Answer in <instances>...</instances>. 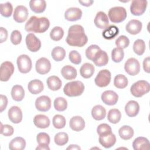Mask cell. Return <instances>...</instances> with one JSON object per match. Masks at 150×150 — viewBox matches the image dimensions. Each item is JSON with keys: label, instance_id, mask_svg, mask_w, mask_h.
Masks as SVG:
<instances>
[{"label": "cell", "instance_id": "1", "mask_svg": "<svg viewBox=\"0 0 150 150\" xmlns=\"http://www.w3.org/2000/svg\"><path fill=\"white\" fill-rule=\"evenodd\" d=\"M66 41L67 43L71 46L82 47L88 41V38L84 33V28L80 25L71 26L68 30V35Z\"/></svg>", "mask_w": 150, "mask_h": 150}, {"label": "cell", "instance_id": "2", "mask_svg": "<svg viewBox=\"0 0 150 150\" xmlns=\"http://www.w3.org/2000/svg\"><path fill=\"white\" fill-rule=\"evenodd\" d=\"M50 22L47 18L31 16L25 24V29L27 32L33 33H44L49 28Z\"/></svg>", "mask_w": 150, "mask_h": 150}, {"label": "cell", "instance_id": "3", "mask_svg": "<svg viewBox=\"0 0 150 150\" xmlns=\"http://www.w3.org/2000/svg\"><path fill=\"white\" fill-rule=\"evenodd\" d=\"M84 85L80 81H73L67 83L63 88L64 93L68 97H77L82 94Z\"/></svg>", "mask_w": 150, "mask_h": 150}, {"label": "cell", "instance_id": "4", "mask_svg": "<svg viewBox=\"0 0 150 150\" xmlns=\"http://www.w3.org/2000/svg\"><path fill=\"white\" fill-rule=\"evenodd\" d=\"M150 90L149 83L145 80H139L134 83L130 88L132 95L135 97H141Z\"/></svg>", "mask_w": 150, "mask_h": 150}, {"label": "cell", "instance_id": "5", "mask_svg": "<svg viewBox=\"0 0 150 150\" xmlns=\"http://www.w3.org/2000/svg\"><path fill=\"white\" fill-rule=\"evenodd\" d=\"M108 15L111 22L113 23H120L127 18L126 9L122 6H115L110 9Z\"/></svg>", "mask_w": 150, "mask_h": 150}, {"label": "cell", "instance_id": "6", "mask_svg": "<svg viewBox=\"0 0 150 150\" xmlns=\"http://www.w3.org/2000/svg\"><path fill=\"white\" fill-rule=\"evenodd\" d=\"M19 71L22 73H28L32 69V60L26 54H21L16 60Z\"/></svg>", "mask_w": 150, "mask_h": 150}, {"label": "cell", "instance_id": "7", "mask_svg": "<svg viewBox=\"0 0 150 150\" xmlns=\"http://www.w3.org/2000/svg\"><path fill=\"white\" fill-rule=\"evenodd\" d=\"M111 77V74L109 70L107 69L101 70L98 73L94 79L95 84L99 87H105L110 84Z\"/></svg>", "mask_w": 150, "mask_h": 150}, {"label": "cell", "instance_id": "8", "mask_svg": "<svg viewBox=\"0 0 150 150\" xmlns=\"http://www.w3.org/2000/svg\"><path fill=\"white\" fill-rule=\"evenodd\" d=\"M14 66L11 62L5 61L1 65L0 80L1 81H7L14 72Z\"/></svg>", "mask_w": 150, "mask_h": 150}, {"label": "cell", "instance_id": "9", "mask_svg": "<svg viewBox=\"0 0 150 150\" xmlns=\"http://www.w3.org/2000/svg\"><path fill=\"white\" fill-rule=\"evenodd\" d=\"M148 2L146 0H133L130 5V11L134 16H140L146 11Z\"/></svg>", "mask_w": 150, "mask_h": 150}, {"label": "cell", "instance_id": "10", "mask_svg": "<svg viewBox=\"0 0 150 150\" xmlns=\"http://www.w3.org/2000/svg\"><path fill=\"white\" fill-rule=\"evenodd\" d=\"M125 71L130 76H135L139 73L140 64L139 61L134 57L128 59L124 64Z\"/></svg>", "mask_w": 150, "mask_h": 150}, {"label": "cell", "instance_id": "11", "mask_svg": "<svg viewBox=\"0 0 150 150\" xmlns=\"http://www.w3.org/2000/svg\"><path fill=\"white\" fill-rule=\"evenodd\" d=\"M26 45L27 48L32 52H38L41 47L40 40L32 33H28L26 36Z\"/></svg>", "mask_w": 150, "mask_h": 150}, {"label": "cell", "instance_id": "12", "mask_svg": "<svg viewBox=\"0 0 150 150\" xmlns=\"http://www.w3.org/2000/svg\"><path fill=\"white\" fill-rule=\"evenodd\" d=\"M29 12L28 8L23 5L17 6L13 14V19L18 23L24 22L28 18Z\"/></svg>", "mask_w": 150, "mask_h": 150}, {"label": "cell", "instance_id": "13", "mask_svg": "<svg viewBox=\"0 0 150 150\" xmlns=\"http://www.w3.org/2000/svg\"><path fill=\"white\" fill-rule=\"evenodd\" d=\"M35 107L39 111H47L51 107V100L47 96H40L35 101Z\"/></svg>", "mask_w": 150, "mask_h": 150}, {"label": "cell", "instance_id": "14", "mask_svg": "<svg viewBox=\"0 0 150 150\" xmlns=\"http://www.w3.org/2000/svg\"><path fill=\"white\" fill-rule=\"evenodd\" d=\"M35 69L36 71L40 74H47L51 69L50 62L47 58L41 57L36 61Z\"/></svg>", "mask_w": 150, "mask_h": 150}, {"label": "cell", "instance_id": "15", "mask_svg": "<svg viewBox=\"0 0 150 150\" xmlns=\"http://www.w3.org/2000/svg\"><path fill=\"white\" fill-rule=\"evenodd\" d=\"M101 98L105 104L113 105L117 103L118 100V96L112 90H106L102 93Z\"/></svg>", "mask_w": 150, "mask_h": 150}, {"label": "cell", "instance_id": "16", "mask_svg": "<svg viewBox=\"0 0 150 150\" xmlns=\"http://www.w3.org/2000/svg\"><path fill=\"white\" fill-rule=\"evenodd\" d=\"M8 115L9 120L14 124H18L22 120V110L18 106L11 107L8 110Z\"/></svg>", "mask_w": 150, "mask_h": 150}, {"label": "cell", "instance_id": "17", "mask_svg": "<svg viewBox=\"0 0 150 150\" xmlns=\"http://www.w3.org/2000/svg\"><path fill=\"white\" fill-rule=\"evenodd\" d=\"M95 25L101 29H105L109 25V21L106 13L103 11L97 13L94 19Z\"/></svg>", "mask_w": 150, "mask_h": 150}, {"label": "cell", "instance_id": "18", "mask_svg": "<svg viewBox=\"0 0 150 150\" xmlns=\"http://www.w3.org/2000/svg\"><path fill=\"white\" fill-rule=\"evenodd\" d=\"M82 11L79 8L72 7L68 8L64 13V18L69 21H76L81 19Z\"/></svg>", "mask_w": 150, "mask_h": 150}, {"label": "cell", "instance_id": "19", "mask_svg": "<svg viewBox=\"0 0 150 150\" xmlns=\"http://www.w3.org/2000/svg\"><path fill=\"white\" fill-rule=\"evenodd\" d=\"M142 28V24L141 21L137 19L129 21L125 26L127 32L131 35H137L139 33Z\"/></svg>", "mask_w": 150, "mask_h": 150}, {"label": "cell", "instance_id": "20", "mask_svg": "<svg viewBox=\"0 0 150 150\" xmlns=\"http://www.w3.org/2000/svg\"><path fill=\"white\" fill-rule=\"evenodd\" d=\"M100 144L105 148H110L114 145L116 142V137L112 132L100 136L98 139Z\"/></svg>", "mask_w": 150, "mask_h": 150}, {"label": "cell", "instance_id": "21", "mask_svg": "<svg viewBox=\"0 0 150 150\" xmlns=\"http://www.w3.org/2000/svg\"><path fill=\"white\" fill-rule=\"evenodd\" d=\"M139 111V105L136 101L130 100L125 106V111L129 117H134L138 115Z\"/></svg>", "mask_w": 150, "mask_h": 150}, {"label": "cell", "instance_id": "22", "mask_svg": "<svg viewBox=\"0 0 150 150\" xmlns=\"http://www.w3.org/2000/svg\"><path fill=\"white\" fill-rule=\"evenodd\" d=\"M69 125L71 129L79 132L82 131L85 127V121L80 116L73 117L69 122Z\"/></svg>", "mask_w": 150, "mask_h": 150}, {"label": "cell", "instance_id": "23", "mask_svg": "<svg viewBox=\"0 0 150 150\" xmlns=\"http://www.w3.org/2000/svg\"><path fill=\"white\" fill-rule=\"evenodd\" d=\"M149 141L144 137H139L134 139L132 147L134 150H146L149 149Z\"/></svg>", "mask_w": 150, "mask_h": 150}, {"label": "cell", "instance_id": "24", "mask_svg": "<svg viewBox=\"0 0 150 150\" xmlns=\"http://www.w3.org/2000/svg\"><path fill=\"white\" fill-rule=\"evenodd\" d=\"M93 62L98 67L104 66L108 62V56L105 51L100 49L96 53Z\"/></svg>", "mask_w": 150, "mask_h": 150}, {"label": "cell", "instance_id": "25", "mask_svg": "<svg viewBox=\"0 0 150 150\" xmlns=\"http://www.w3.org/2000/svg\"><path fill=\"white\" fill-rule=\"evenodd\" d=\"M28 88L29 92L33 94H38L41 93L44 88V86L40 80H32L28 83Z\"/></svg>", "mask_w": 150, "mask_h": 150}, {"label": "cell", "instance_id": "26", "mask_svg": "<svg viewBox=\"0 0 150 150\" xmlns=\"http://www.w3.org/2000/svg\"><path fill=\"white\" fill-rule=\"evenodd\" d=\"M33 123L36 127L39 128H46L49 127L50 121L49 118L45 115L38 114L35 116Z\"/></svg>", "mask_w": 150, "mask_h": 150}, {"label": "cell", "instance_id": "27", "mask_svg": "<svg viewBox=\"0 0 150 150\" xmlns=\"http://www.w3.org/2000/svg\"><path fill=\"white\" fill-rule=\"evenodd\" d=\"M29 6L33 12L40 13L45 11L46 2L44 0H31L29 2Z\"/></svg>", "mask_w": 150, "mask_h": 150}, {"label": "cell", "instance_id": "28", "mask_svg": "<svg viewBox=\"0 0 150 150\" xmlns=\"http://www.w3.org/2000/svg\"><path fill=\"white\" fill-rule=\"evenodd\" d=\"M61 74L66 80H68L76 79L77 74L76 69L70 65H66L63 67L61 70Z\"/></svg>", "mask_w": 150, "mask_h": 150}, {"label": "cell", "instance_id": "29", "mask_svg": "<svg viewBox=\"0 0 150 150\" xmlns=\"http://www.w3.org/2000/svg\"><path fill=\"white\" fill-rule=\"evenodd\" d=\"M26 146V141L22 137H18L12 139L9 144L11 150H22Z\"/></svg>", "mask_w": 150, "mask_h": 150}, {"label": "cell", "instance_id": "30", "mask_svg": "<svg viewBox=\"0 0 150 150\" xmlns=\"http://www.w3.org/2000/svg\"><path fill=\"white\" fill-rule=\"evenodd\" d=\"M94 66L89 63H84L80 69V75L84 79H89L94 73Z\"/></svg>", "mask_w": 150, "mask_h": 150}, {"label": "cell", "instance_id": "31", "mask_svg": "<svg viewBox=\"0 0 150 150\" xmlns=\"http://www.w3.org/2000/svg\"><path fill=\"white\" fill-rule=\"evenodd\" d=\"M46 83L48 88L52 91H56L59 90L62 85L61 80L56 76H52L47 78Z\"/></svg>", "mask_w": 150, "mask_h": 150}, {"label": "cell", "instance_id": "32", "mask_svg": "<svg viewBox=\"0 0 150 150\" xmlns=\"http://www.w3.org/2000/svg\"><path fill=\"white\" fill-rule=\"evenodd\" d=\"M91 115L96 120H102L105 117L106 110L103 106L96 105L92 108Z\"/></svg>", "mask_w": 150, "mask_h": 150}, {"label": "cell", "instance_id": "33", "mask_svg": "<svg viewBox=\"0 0 150 150\" xmlns=\"http://www.w3.org/2000/svg\"><path fill=\"white\" fill-rule=\"evenodd\" d=\"M11 96L16 101H22L25 97V90L22 86L15 85L11 90Z\"/></svg>", "mask_w": 150, "mask_h": 150}, {"label": "cell", "instance_id": "34", "mask_svg": "<svg viewBox=\"0 0 150 150\" xmlns=\"http://www.w3.org/2000/svg\"><path fill=\"white\" fill-rule=\"evenodd\" d=\"M119 33V29L115 25H110L105 28L103 32V36L104 39L111 40L117 36Z\"/></svg>", "mask_w": 150, "mask_h": 150}, {"label": "cell", "instance_id": "35", "mask_svg": "<svg viewBox=\"0 0 150 150\" xmlns=\"http://www.w3.org/2000/svg\"><path fill=\"white\" fill-rule=\"evenodd\" d=\"M118 134L121 139L124 140H128L133 137L134 132L131 127L129 125H124L119 129Z\"/></svg>", "mask_w": 150, "mask_h": 150}, {"label": "cell", "instance_id": "36", "mask_svg": "<svg viewBox=\"0 0 150 150\" xmlns=\"http://www.w3.org/2000/svg\"><path fill=\"white\" fill-rule=\"evenodd\" d=\"M51 55L53 60L56 62H60L64 59L66 56V51L63 47L57 46L53 49Z\"/></svg>", "mask_w": 150, "mask_h": 150}, {"label": "cell", "instance_id": "37", "mask_svg": "<svg viewBox=\"0 0 150 150\" xmlns=\"http://www.w3.org/2000/svg\"><path fill=\"white\" fill-rule=\"evenodd\" d=\"M121 117V114L119 110L116 108L111 109L109 110L107 115V120L109 122L112 124L118 123Z\"/></svg>", "mask_w": 150, "mask_h": 150}, {"label": "cell", "instance_id": "38", "mask_svg": "<svg viewBox=\"0 0 150 150\" xmlns=\"http://www.w3.org/2000/svg\"><path fill=\"white\" fill-rule=\"evenodd\" d=\"M128 83L127 78L124 74H118L115 76L114 80V84L118 88H125Z\"/></svg>", "mask_w": 150, "mask_h": 150}, {"label": "cell", "instance_id": "39", "mask_svg": "<svg viewBox=\"0 0 150 150\" xmlns=\"http://www.w3.org/2000/svg\"><path fill=\"white\" fill-rule=\"evenodd\" d=\"M146 48L145 43L142 39L136 40L133 45V50L135 53L138 56H141L144 54Z\"/></svg>", "mask_w": 150, "mask_h": 150}, {"label": "cell", "instance_id": "40", "mask_svg": "<svg viewBox=\"0 0 150 150\" xmlns=\"http://www.w3.org/2000/svg\"><path fill=\"white\" fill-rule=\"evenodd\" d=\"M0 11L2 16L5 18H8L11 16L13 11V6L12 4L9 2L1 4Z\"/></svg>", "mask_w": 150, "mask_h": 150}, {"label": "cell", "instance_id": "41", "mask_svg": "<svg viewBox=\"0 0 150 150\" xmlns=\"http://www.w3.org/2000/svg\"><path fill=\"white\" fill-rule=\"evenodd\" d=\"M54 141L56 145L59 146H63L67 143L69 141V136L66 132H58L55 135Z\"/></svg>", "mask_w": 150, "mask_h": 150}, {"label": "cell", "instance_id": "42", "mask_svg": "<svg viewBox=\"0 0 150 150\" xmlns=\"http://www.w3.org/2000/svg\"><path fill=\"white\" fill-rule=\"evenodd\" d=\"M64 35V30L60 26L54 27L50 32V38L54 41H59L62 39Z\"/></svg>", "mask_w": 150, "mask_h": 150}, {"label": "cell", "instance_id": "43", "mask_svg": "<svg viewBox=\"0 0 150 150\" xmlns=\"http://www.w3.org/2000/svg\"><path fill=\"white\" fill-rule=\"evenodd\" d=\"M124 57V52L122 49L119 47L114 48L111 52V58L115 63H120Z\"/></svg>", "mask_w": 150, "mask_h": 150}, {"label": "cell", "instance_id": "44", "mask_svg": "<svg viewBox=\"0 0 150 150\" xmlns=\"http://www.w3.org/2000/svg\"><path fill=\"white\" fill-rule=\"evenodd\" d=\"M52 123L54 128L57 129H61L65 127L66 121L64 116L60 114H57L53 117Z\"/></svg>", "mask_w": 150, "mask_h": 150}, {"label": "cell", "instance_id": "45", "mask_svg": "<svg viewBox=\"0 0 150 150\" xmlns=\"http://www.w3.org/2000/svg\"><path fill=\"white\" fill-rule=\"evenodd\" d=\"M54 107L58 111H63L67 107V102L63 97H57L54 101Z\"/></svg>", "mask_w": 150, "mask_h": 150}, {"label": "cell", "instance_id": "46", "mask_svg": "<svg viewBox=\"0 0 150 150\" xmlns=\"http://www.w3.org/2000/svg\"><path fill=\"white\" fill-rule=\"evenodd\" d=\"M100 49H101L100 47L98 45H90L86 50V57L88 59L93 61L96 53L98 50H100Z\"/></svg>", "mask_w": 150, "mask_h": 150}, {"label": "cell", "instance_id": "47", "mask_svg": "<svg viewBox=\"0 0 150 150\" xmlns=\"http://www.w3.org/2000/svg\"><path fill=\"white\" fill-rule=\"evenodd\" d=\"M36 140L39 145H49L50 139L49 135L46 132H40L37 135Z\"/></svg>", "mask_w": 150, "mask_h": 150}, {"label": "cell", "instance_id": "48", "mask_svg": "<svg viewBox=\"0 0 150 150\" xmlns=\"http://www.w3.org/2000/svg\"><path fill=\"white\" fill-rule=\"evenodd\" d=\"M115 45L117 47L125 49L129 45V39L125 35H121L119 36L115 40Z\"/></svg>", "mask_w": 150, "mask_h": 150}, {"label": "cell", "instance_id": "49", "mask_svg": "<svg viewBox=\"0 0 150 150\" xmlns=\"http://www.w3.org/2000/svg\"><path fill=\"white\" fill-rule=\"evenodd\" d=\"M97 132L99 136H103L112 132L111 127L107 124H101L97 128Z\"/></svg>", "mask_w": 150, "mask_h": 150}, {"label": "cell", "instance_id": "50", "mask_svg": "<svg viewBox=\"0 0 150 150\" xmlns=\"http://www.w3.org/2000/svg\"><path fill=\"white\" fill-rule=\"evenodd\" d=\"M69 58L70 62L75 64H79L81 62V55L76 50H71L69 53Z\"/></svg>", "mask_w": 150, "mask_h": 150}, {"label": "cell", "instance_id": "51", "mask_svg": "<svg viewBox=\"0 0 150 150\" xmlns=\"http://www.w3.org/2000/svg\"><path fill=\"white\" fill-rule=\"evenodd\" d=\"M11 42L14 45H19L22 40V35L18 30H14L12 32L11 35Z\"/></svg>", "mask_w": 150, "mask_h": 150}, {"label": "cell", "instance_id": "52", "mask_svg": "<svg viewBox=\"0 0 150 150\" xmlns=\"http://www.w3.org/2000/svg\"><path fill=\"white\" fill-rule=\"evenodd\" d=\"M14 132L13 128L8 124L3 125L1 123V134L4 136L9 137L13 135Z\"/></svg>", "mask_w": 150, "mask_h": 150}, {"label": "cell", "instance_id": "53", "mask_svg": "<svg viewBox=\"0 0 150 150\" xmlns=\"http://www.w3.org/2000/svg\"><path fill=\"white\" fill-rule=\"evenodd\" d=\"M0 101H1V104H0V112H2L4 110H5L7 104H8V98L6 96L1 94L0 96Z\"/></svg>", "mask_w": 150, "mask_h": 150}, {"label": "cell", "instance_id": "54", "mask_svg": "<svg viewBox=\"0 0 150 150\" xmlns=\"http://www.w3.org/2000/svg\"><path fill=\"white\" fill-rule=\"evenodd\" d=\"M8 38V31L3 27L0 28V42L3 43L6 41Z\"/></svg>", "mask_w": 150, "mask_h": 150}, {"label": "cell", "instance_id": "55", "mask_svg": "<svg viewBox=\"0 0 150 150\" xmlns=\"http://www.w3.org/2000/svg\"><path fill=\"white\" fill-rule=\"evenodd\" d=\"M149 67H150V57H147L145 58L143 61V69H144V70L147 73H149L150 72Z\"/></svg>", "mask_w": 150, "mask_h": 150}, {"label": "cell", "instance_id": "56", "mask_svg": "<svg viewBox=\"0 0 150 150\" xmlns=\"http://www.w3.org/2000/svg\"><path fill=\"white\" fill-rule=\"evenodd\" d=\"M93 1L91 0H87V1H79V2L80 4H81L82 5L85 6H91L93 3Z\"/></svg>", "mask_w": 150, "mask_h": 150}, {"label": "cell", "instance_id": "57", "mask_svg": "<svg viewBox=\"0 0 150 150\" xmlns=\"http://www.w3.org/2000/svg\"><path fill=\"white\" fill-rule=\"evenodd\" d=\"M36 149H40V150H49L50 148L48 145H39L36 148Z\"/></svg>", "mask_w": 150, "mask_h": 150}, {"label": "cell", "instance_id": "58", "mask_svg": "<svg viewBox=\"0 0 150 150\" xmlns=\"http://www.w3.org/2000/svg\"><path fill=\"white\" fill-rule=\"evenodd\" d=\"M80 147L77 145H70L67 148V149H80Z\"/></svg>", "mask_w": 150, "mask_h": 150}]
</instances>
